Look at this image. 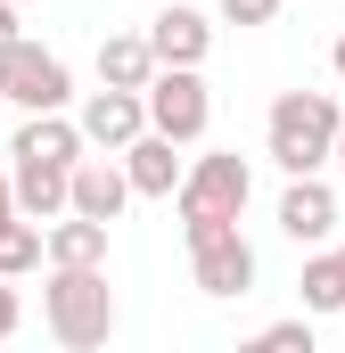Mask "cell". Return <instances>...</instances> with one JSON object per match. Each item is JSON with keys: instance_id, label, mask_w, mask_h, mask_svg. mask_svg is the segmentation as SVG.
Wrapping results in <instances>:
<instances>
[{"instance_id": "obj_1", "label": "cell", "mask_w": 345, "mask_h": 353, "mask_svg": "<svg viewBox=\"0 0 345 353\" xmlns=\"http://www.w3.org/2000/svg\"><path fill=\"white\" fill-rule=\"evenodd\" d=\"M41 329L66 353H90L115 337V288H107V263H50L41 279Z\"/></svg>"}, {"instance_id": "obj_2", "label": "cell", "mask_w": 345, "mask_h": 353, "mask_svg": "<svg viewBox=\"0 0 345 353\" xmlns=\"http://www.w3.org/2000/svg\"><path fill=\"white\" fill-rule=\"evenodd\" d=\"M337 123H345V107L329 90H279L271 115H263V157L279 173H321L329 148H337Z\"/></svg>"}, {"instance_id": "obj_3", "label": "cell", "mask_w": 345, "mask_h": 353, "mask_svg": "<svg viewBox=\"0 0 345 353\" xmlns=\"http://www.w3.org/2000/svg\"><path fill=\"white\" fill-rule=\"evenodd\" d=\"M181 239H189V279H197V296H214V304L255 296V247H247L239 222H181Z\"/></svg>"}, {"instance_id": "obj_4", "label": "cell", "mask_w": 345, "mask_h": 353, "mask_svg": "<svg viewBox=\"0 0 345 353\" xmlns=\"http://www.w3.org/2000/svg\"><path fill=\"white\" fill-rule=\"evenodd\" d=\"M247 197H255V173H247V157H239V148H214V157L181 165V189H172L181 222H239V214H247Z\"/></svg>"}, {"instance_id": "obj_5", "label": "cell", "mask_w": 345, "mask_h": 353, "mask_svg": "<svg viewBox=\"0 0 345 353\" xmlns=\"http://www.w3.org/2000/svg\"><path fill=\"white\" fill-rule=\"evenodd\" d=\"M140 107H148V132H165V140H206V123H214V90L197 66H157L148 83H140Z\"/></svg>"}, {"instance_id": "obj_6", "label": "cell", "mask_w": 345, "mask_h": 353, "mask_svg": "<svg viewBox=\"0 0 345 353\" xmlns=\"http://www.w3.org/2000/svg\"><path fill=\"white\" fill-rule=\"evenodd\" d=\"M0 99L25 107V115H41V107H66V99H75V74H66L58 50H41V41L17 33V41L0 50Z\"/></svg>"}, {"instance_id": "obj_7", "label": "cell", "mask_w": 345, "mask_h": 353, "mask_svg": "<svg viewBox=\"0 0 345 353\" xmlns=\"http://www.w3.org/2000/svg\"><path fill=\"white\" fill-rule=\"evenodd\" d=\"M75 132H83V148H107V157H115V148H132V140H140V132H148V107H140V90H90L83 107H75Z\"/></svg>"}, {"instance_id": "obj_8", "label": "cell", "mask_w": 345, "mask_h": 353, "mask_svg": "<svg viewBox=\"0 0 345 353\" xmlns=\"http://www.w3.org/2000/svg\"><path fill=\"white\" fill-rule=\"evenodd\" d=\"M279 230L296 247H329L337 239V189L321 173H288V189H279Z\"/></svg>"}, {"instance_id": "obj_9", "label": "cell", "mask_w": 345, "mask_h": 353, "mask_svg": "<svg viewBox=\"0 0 345 353\" xmlns=\"http://www.w3.org/2000/svg\"><path fill=\"white\" fill-rule=\"evenodd\" d=\"M132 205V181L115 157H75V173H66V214H90V222H107L115 230V214Z\"/></svg>"}, {"instance_id": "obj_10", "label": "cell", "mask_w": 345, "mask_h": 353, "mask_svg": "<svg viewBox=\"0 0 345 353\" xmlns=\"http://www.w3.org/2000/svg\"><path fill=\"white\" fill-rule=\"evenodd\" d=\"M8 157H17V165H58V173H75L83 132H75V115H66V107H41V115H25V123H17Z\"/></svg>"}, {"instance_id": "obj_11", "label": "cell", "mask_w": 345, "mask_h": 353, "mask_svg": "<svg viewBox=\"0 0 345 353\" xmlns=\"http://www.w3.org/2000/svg\"><path fill=\"white\" fill-rule=\"evenodd\" d=\"M148 50H157V66H206V50H214V17L172 0V8L148 17Z\"/></svg>"}, {"instance_id": "obj_12", "label": "cell", "mask_w": 345, "mask_h": 353, "mask_svg": "<svg viewBox=\"0 0 345 353\" xmlns=\"http://www.w3.org/2000/svg\"><path fill=\"white\" fill-rule=\"evenodd\" d=\"M115 165H124V181H132V197H172V189H181V140L140 132L132 148H115Z\"/></svg>"}, {"instance_id": "obj_13", "label": "cell", "mask_w": 345, "mask_h": 353, "mask_svg": "<svg viewBox=\"0 0 345 353\" xmlns=\"http://www.w3.org/2000/svg\"><path fill=\"white\" fill-rule=\"evenodd\" d=\"M41 263H107V222H90V214H50V222H41Z\"/></svg>"}, {"instance_id": "obj_14", "label": "cell", "mask_w": 345, "mask_h": 353, "mask_svg": "<svg viewBox=\"0 0 345 353\" xmlns=\"http://www.w3.org/2000/svg\"><path fill=\"white\" fill-rule=\"evenodd\" d=\"M148 74H157L148 33H107V41H99V83H107V90H140Z\"/></svg>"}, {"instance_id": "obj_15", "label": "cell", "mask_w": 345, "mask_h": 353, "mask_svg": "<svg viewBox=\"0 0 345 353\" xmlns=\"http://www.w3.org/2000/svg\"><path fill=\"white\" fill-rule=\"evenodd\" d=\"M8 189H17V214H33V222L66 214V173H58V165H17Z\"/></svg>"}, {"instance_id": "obj_16", "label": "cell", "mask_w": 345, "mask_h": 353, "mask_svg": "<svg viewBox=\"0 0 345 353\" xmlns=\"http://www.w3.org/2000/svg\"><path fill=\"white\" fill-rule=\"evenodd\" d=\"M296 288H304V312H345V255H337V247H329V255H313Z\"/></svg>"}, {"instance_id": "obj_17", "label": "cell", "mask_w": 345, "mask_h": 353, "mask_svg": "<svg viewBox=\"0 0 345 353\" xmlns=\"http://www.w3.org/2000/svg\"><path fill=\"white\" fill-rule=\"evenodd\" d=\"M33 263H41V222L33 214H8L0 222V279H25Z\"/></svg>"}, {"instance_id": "obj_18", "label": "cell", "mask_w": 345, "mask_h": 353, "mask_svg": "<svg viewBox=\"0 0 345 353\" xmlns=\"http://www.w3.org/2000/svg\"><path fill=\"white\" fill-rule=\"evenodd\" d=\"M255 353H313V312H304V321H271L255 337Z\"/></svg>"}, {"instance_id": "obj_19", "label": "cell", "mask_w": 345, "mask_h": 353, "mask_svg": "<svg viewBox=\"0 0 345 353\" xmlns=\"http://www.w3.org/2000/svg\"><path fill=\"white\" fill-rule=\"evenodd\" d=\"M222 17H230V25H271L279 0H222Z\"/></svg>"}, {"instance_id": "obj_20", "label": "cell", "mask_w": 345, "mask_h": 353, "mask_svg": "<svg viewBox=\"0 0 345 353\" xmlns=\"http://www.w3.org/2000/svg\"><path fill=\"white\" fill-rule=\"evenodd\" d=\"M25 329V304H17V279H0V345Z\"/></svg>"}, {"instance_id": "obj_21", "label": "cell", "mask_w": 345, "mask_h": 353, "mask_svg": "<svg viewBox=\"0 0 345 353\" xmlns=\"http://www.w3.org/2000/svg\"><path fill=\"white\" fill-rule=\"evenodd\" d=\"M17 33H25V25H17V0H0V50H8Z\"/></svg>"}, {"instance_id": "obj_22", "label": "cell", "mask_w": 345, "mask_h": 353, "mask_svg": "<svg viewBox=\"0 0 345 353\" xmlns=\"http://www.w3.org/2000/svg\"><path fill=\"white\" fill-rule=\"evenodd\" d=\"M8 214H17V189H8V173H0V222H8Z\"/></svg>"}, {"instance_id": "obj_23", "label": "cell", "mask_w": 345, "mask_h": 353, "mask_svg": "<svg viewBox=\"0 0 345 353\" xmlns=\"http://www.w3.org/2000/svg\"><path fill=\"white\" fill-rule=\"evenodd\" d=\"M329 66H337V83H345V33H337V50H329Z\"/></svg>"}, {"instance_id": "obj_24", "label": "cell", "mask_w": 345, "mask_h": 353, "mask_svg": "<svg viewBox=\"0 0 345 353\" xmlns=\"http://www.w3.org/2000/svg\"><path fill=\"white\" fill-rule=\"evenodd\" d=\"M329 165H345V123H337V148H329Z\"/></svg>"}, {"instance_id": "obj_25", "label": "cell", "mask_w": 345, "mask_h": 353, "mask_svg": "<svg viewBox=\"0 0 345 353\" xmlns=\"http://www.w3.org/2000/svg\"><path fill=\"white\" fill-rule=\"evenodd\" d=\"M0 107H8V99H0Z\"/></svg>"}, {"instance_id": "obj_26", "label": "cell", "mask_w": 345, "mask_h": 353, "mask_svg": "<svg viewBox=\"0 0 345 353\" xmlns=\"http://www.w3.org/2000/svg\"><path fill=\"white\" fill-rule=\"evenodd\" d=\"M17 8H25V0H17Z\"/></svg>"}, {"instance_id": "obj_27", "label": "cell", "mask_w": 345, "mask_h": 353, "mask_svg": "<svg viewBox=\"0 0 345 353\" xmlns=\"http://www.w3.org/2000/svg\"><path fill=\"white\" fill-rule=\"evenodd\" d=\"M337 255H345V247H337Z\"/></svg>"}]
</instances>
